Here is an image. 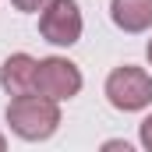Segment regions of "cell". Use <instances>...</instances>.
I'll use <instances>...</instances> for the list:
<instances>
[{
	"instance_id": "1",
	"label": "cell",
	"mask_w": 152,
	"mask_h": 152,
	"mask_svg": "<svg viewBox=\"0 0 152 152\" xmlns=\"http://www.w3.org/2000/svg\"><path fill=\"white\" fill-rule=\"evenodd\" d=\"M7 124L28 138V142H39V138H50L60 124V110H57V99L50 96H39V92H25V96H14L11 106H7Z\"/></svg>"
},
{
	"instance_id": "2",
	"label": "cell",
	"mask_w": 152,
	"mask_h": 152,
	"mask_svg": "<svg viewBox=\"0 0 152 152\" xmlns=\"http://www.w3.org/2000/svg\"><path fill=\"white\" fill-rule=\"evenodd\" d=\"M106 96L117 110H142L152 103V78L142 67H117L106 78Z\"/></svg>"
},
{
	"instance_id": "3",
	"label": "cell",
	"mask_w": 152,
	"mask_h": 152,
	"mask_svg": "<svg viewBox=\"0 0 152 152\" xmlns=\"http://www.w3.org/2000/svg\"><path fill=\"white\" fill-rule=\"evenodd\" d=\"M39 32L53 46H71L81 36V11L75 0H50L39 14Z\"/></svg>"
},
{
	"instance_id": "4",
	"label": "cell",
	"mask_w": 152,
	"mask_h": 152,
	"mask_svg": "<svg viewBox=\"0 0 152 152\" xmlns=\"http://www.w3.org/2000/svg\"><path fill=\"white\" fill-rule=\"evenodd\" d=\"M78 88H81V71H78L71 60H64V57L39 60L32 92L50 96V99H71V96H78Z\"/></svg>"
},
{
	"instance_id": "5",
	"label": "cell",
	"mask_w": 152,
	"mask_h": 152,
	"mask_svg": "<svg viewBox=\"0 0 152 152\" xmlns=\"http://www.w3.org/2000/svg\"><path fill=\"white\" fill-rule=\"evenodd\" d=\"M36 67H39V60H32L28 53H14V57H7V64L0 67L4 88H7L11 96H25V92H32V85H36Z\"/></svg>"
},
{
	"instance_id": "6",
	"label": "cell",
	"mask_w": 152,
	"mask_h": 152,
	"mask_svg": "<svg viewBox=\"0 0 152 152\" xmlns=\"http://www.w3.org/2000/svg\"><path fill=\"white\" fill-rule=\"evenodd\" d=\"M110 14L124 32H145L152 25V0H113Z\"/></svg>"
},
{
	"instance_id": "7",
	"label": "cell",
	"mask_w": 152,
	"mask_h": 152,
	"mask_svg": "<svg viewBox=\"0 0 152 152\" xmlns=\"http://www.w3.org/2000/svg\"><path fill=\"white\" fill-rule=\"evenodd\" d=\"M46 4H50V0H14V7H18V11H42Z\"/></svg>"
},
{
	"instance_id": "8",
	"label": "cell",
	"mask_w": 152,
	"mask_h": 152,
	"mask_svg": "<svg viewBox=\"0 0 152 152\" xmlns=\"http://www.w3.org/2000/svg\"><path fill=\"white\" fill-rule=\"evenodd\" d=\"M142 145H145V149H152V117H145V120H142Z\"/></svg>"
},
{
	"instance_id": "9",
	"label": "cell",
	"mask_w": 152,
	"mask_h": 152,
	"mask_svg": "<svg viewBox=\"0 0 152 152\" xmlns=\"http://www.w3.org/2000/svg\"><path fill=\"white\" fill-rule=\"evenodd\" d=\"M149 60H152V42H149Z\"/></svg>"
},
{
	"instance_id": "10",
	"label": "cell",
	"mask_w": 152,
	"mask_h": 152,
	"mask_svg": "<svg viewBox=\"0 0 152 152\" xmlns=\"http://www.w3.org/2000/svg\"><path fill=\"white\" fill-rule=\"evenodd\" d=\"M0 149H4V134H0Z\"/></svg>"
}]
</instances>
